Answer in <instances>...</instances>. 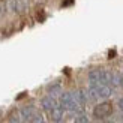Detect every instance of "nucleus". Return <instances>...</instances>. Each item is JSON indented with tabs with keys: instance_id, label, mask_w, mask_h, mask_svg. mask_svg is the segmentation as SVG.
I'll return each instance as SVG.
<instances>
[{
	"instance_id": "1",
	"label": "nucleus",
	"mask_w": 123,
	"mask_h": 123,
	"mask_svg": "<svg viewBox=\"0 0 123 123\" xmlns=\"http://www.w3.org/2000/svg\"><path fill=\"white\" fill-rule=\"evenodd\" d=\"M113 111V107L110 102H105V104H101V105H98L95 108V116L96 117H107V116H110Z\"/></svg>"
}]
</instances>
